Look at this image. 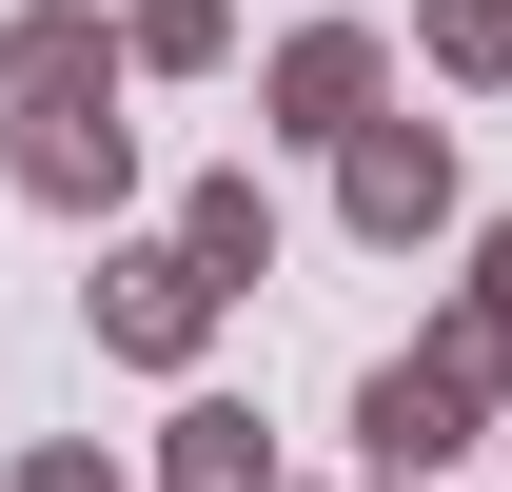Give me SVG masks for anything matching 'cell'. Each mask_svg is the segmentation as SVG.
I'll return each mask as SVG.
<instances>
[]
</instances>
